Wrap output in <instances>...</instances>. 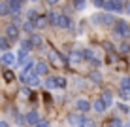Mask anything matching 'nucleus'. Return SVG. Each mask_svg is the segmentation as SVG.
<instances>
[{"instance_id": "obj_15", "label": "nucleus", "mask_w": 130, "mask_h": 127, "mask_svg": "<svg viewBox=\"0 0 130 127\" xmlns=\"http://www.w3.org/2000/svg\"><path fill=\"white\" fill-rule=\"evenodd\" d=\"M26 121H28V125H36L40 121V118H38V112L32 110V112H28L26 114Z\"/></svg>"}, {"instance_id": "obj_35", "label": "nucleus", "mask_w": 130, "mask_h": 127, "mask_svg": "<svg viewBox=\"0 0 130 127\" xmlns=\"http://www.w3.org/2000/svg\"><path fill=\"white\" fill-rule=\"evenodd\" d=\"M102 46H104V49H106L107 53H111V51H113V46H111L109 42H104V44H102Z\"/></svg>"}, {"instance_id": "obj_16", "label": "nucleus", "mask_w": 130, "mask_h": 127, "mask_svg": "<svg viewBox=\"0 0 130 127\" xmlns=\"http://www.w3.org/2000/svg\"><path fill=\"white\" fill-rule=\"evenodd\" d=\"M59 27H62V29H70L72 27V19L68 15H64V13H60V21H59Z\"/></svg>"}, {"instance_id": "obj_45", "label": "nucleus", "mask_w": 130, "mask_h": 127, "mask_svg": "<svg viewBox=\"0 0 130 127\" xmlns=\"http://www.w3.org/2000/svg\"><path fill=\"white\" fill-rule=\"evenodd\" d=\"M79 127H87V125H81V123H79Z\"/></svg>"}, {"instance_id": "obj_23", "label": "nucleus", "mask_w": 130, "mask_h": 127, "mask_svg": "<svg viewBox=\"0 0 130 127\" xmlns=\"http://www.w3.org/2000/svg\"><path fill=\"white\" fill-rule=\"evenodd\" d=\"M121 99L123 101H130V87H121Z\"/></svg>"}, {"instance_id": "obj_7", "label": "nucleus", "mask_w": 130, "mask_h": 127, "mask_svg": "<svg viewBox=\"0 0 130 127\" xmlns=\"http://www.w3.org/2000/svg\"><path fill=\"white\" fill-rule=\"evenodd\" d=\"M68 123H70V125H79V123H83V116H81V114H75V112H70V114H68Z\"/></svg>"}, {"instance_id": "obj_42", "label": "nucleus", "mask_w": 130, "mask_h": 127, "mask_svg": "<svg viewBox=\"0 0 130 127\" xmlns=\"http://www.w3.org/2000/svg\"><path fill=\"white\" fill-rule=\"evenodd\" d=\"M45 2H47V4H51V6H55V4L59 2V0H45Z\"/></svg>"}, {"instance_id": "obj_8", "label": "nucleus", "mask_w": 130, "mask_h": 127, "mask_svg": "<svg viewBox=\"0 0 130 127\" xmlns=\"http://www.w3.org/2000/svg\"><path fill=\"white\" fill-rule=\"evenodd\" d=\"M34 70H36V74H40V76H45L49 68H47V65H45L43 61H38V63L34 65Z\"/></svg>"}, {"instance_id": "obj_44", "label": "nucleus", "mask_w": 130, "mask_h": 127, "mask_svg": "<svg viewBox=\"0 0 130 127\" xmlns=\"http://www.w3.org/2000/svg\"><path fill=\"white\" fill-rule=\"evenodd\" d=\"M19 2H21V4H25V2H26V0H19Z\"/></svg>"}, {"instance_id": "obj_43", "label": "nucleus", "mask_w": 130, "mask_h": 127, "mask_svg": "<svg viewBox=\"0 0 130 127\" xmlns=\"http://www.w3.org/2000/svg\"><path fill=\"white\" fill-rule=\"evenodd\" d=\"M126 11H128V13H130V2H128V4H126Z\"/></svg>"}, {"instance_id": "obj_12", "label": "nucleus", "mask_w": 130, "mask_h": 127, "mask_svg": "<svg viewBox=\"0 0 130 127\" xmlns=\"http://www.w3.org/2000/svg\"><path fill=\"white\" fill-rule=\"evenodd\" d=\"M98 21H100V23H104V25H115V19H113V15H111V13L98 15Z\"/></svg>"}, {"instance_id": "obj_37", "label": "nucleus", "mask_w": 130, "mask_h": 127, "mask_svg": "<svg viewBox=\"0 0 130 127\" xmlns=\"http://www.w3.org/2000/svg\"><path fill=\"white\" fill-rule=\"evenodd\" d=\"M75 10H85V0H79V2H75Z\"/></svg>"}, {"instance_id": "obj_13", "label": "nucleus", "mask_w": 130, "mask_h": 127, "mask_svg": "<svg viewBox=\"0 0 130 127\" xmlns=\"http://www.w3.org/2000/svg\"><path fill=\"white\" fill-rule=\"evenodd\" d=\"M6 2H8V0H6ZM8 6H10V13H19L21 11V2H19V0H10Z\"/></svg>"}, {"instance_id": "obj_29", "label": "nucleus", "mask_w": 130, "mask_h": 127, "mask_svg": "<svg viewBox=\"0 0 130 127\" xmlns=\"http://www.w3.org/2000/svg\"><path fill=\"white\" fill-rule=\"evenodd\" d=\"M6 13H10V6L8 2H0V15H6Z\"/></svg>"}, {"instance_id": "obj_38", "label": "nucleus", "mask_w": 130, "mask_h": 127, "mask_svg": "<svg viewBox=\"0 0 130 127\" xmlns=\"http://www.w3.org/2000/svg\"><path fill=\"white\" fill-rule=\"evenodd\" d=\"M92 4L96 8H102V6H106V0H92Z\"/></svg>"}, {"instance_id": "obj_20", "label": "nucleus", "mask_w": 130, "mask_h": 127, "mask_svg": "<svg viewBox=\"0 0 130 127\" xmlns=\"http://www.w3.org/2000/svg\"><path fill=\"white\" fill-rule=\"evenodd\" d=\"M107 127H123V121L119 118H109L107 120Z\"/></svg>"}, {"instance_id": "obj_5", "label": "nucleus", "mask_w": 130, "mask_h": 127, "mask_svg": "<svg viewBox=\"0 0 130 127\" xmlns=\"http://www.w3.org/2000/svg\"><path fill=\"white\" fill-rule=\"evenodd\" d=\"M6 32H8V36H10V40H17V38H19V29H17L15 23L8 25L6 27Z\"/></svg>"}, {"instance_id": "obj_4", "label": "nucleus", "mask_w": 130, "mask_h": 127, "mask_svg": "<svg viewBox=\"0 0 130 127\" xmlns=\"http://www.w3.org/2000/svg\"><path fill=\"white\" fill-rule=\"evenodd\" d=\"M83 61V51H77V49H74V51H70L68 55V63L70 65H77V63Z\"/></svg>"}, {"instance_id": "obj_33", "label": "nucleus", "mask_w": 130, "mask_h": 127, "mask_svg": "<svg viewBox=\"0 0 130 127\" xmlns=\"http://www.w3.org/2000/svg\"><path fill=\"white\" fill-rule=\"evenodd\" d=\"M17 123H19L21 127H23V125H28V121H26V116H17Z\"/></svg>"}, {"instance_id": "obj_31", "label": "nucleus", "mask_w": 130, "mask_h": 127, "mask_svg": "<svg viewBox=\"0 0 130 127\" xmlns=\"http://www.w3.org/2000/svg\"><path fill=\"white\" fill-rule=\"evenodd\" d=\"M13 78H15V76H13L11 70H4V80H6V82H11Z\"/></svg>"}, {"instance_id": "obj_11", "label": "nucleus", "mask_w": 130, "mask_h": 127, "mask_svg": "<svg viewBox=\"0 0 130 127\" xmlns=\"http://www.w3.org/2000/svg\"><path fill=\"white\" fill-rule=\"evenodd\" d=\"M47 19H49V25H59V21H60V13H57V11H47Z\"/></svg>"}, {"instance_id": "obj_40", "label": "nucleus", "mask_w": 130, "mask_h": 127, "mask_svg": "<svg viewBox=\"0 0 130 127\" xmlns=\"http://www.w3.org/2000/svg\"><path fill=\"white\" fill-rule=\"evenodd\" d=\"M21 93L25 95V97H30V89L28 87H25V89H21Z\"/></svg>"}, {"instance_id": "obj_49", "label": "nucleus", "mask_w": 130, "mask_h": 127, "mask_svg": "<svg viewBox=\"0 0 130 127\" xmlns=\"http://www.w3.org/2000/svg\"><path fill=\"white\" fill-rule=\"evenodd\" d=\"M8 2H10V0H8Z\"/></svg>"}, {"instance_id": "obj_1", "label": "nucleus", "mask_w": 130, "mask_h": 127, "mask_svg": "<svg viewBox=\"0 0 130 127\" xmlns=\"http://www.w3.org/2000/svg\"><path fill=\"white\" fill-rule=\"evenodd\" d=\"M113 32H115V36H119V38H130V25L126 21L119 19V21H115V25H113Z\"/></svg>"}, {"instance_id": "obj_26", "label": "nucleus", "mask_w": 130, "mask_h": 127, "mask_svg": "<svg viewBox=\"0 0 130 127\" xmlns=\"http://www.w3.org/2000/svg\"><path fill=\"white\" fill-rule=\"evenodd\" d=\"M83 59L91 63L92 59H94V53H92V49H83Z\"/></svg>"}, {"instance_id": "obj_17", "label": "nucleus", "mask_w": 130, "mask_h": 127, "mask_svg": "<svg viewBox=\"0 0 130 127\" xmlns=\"http://www.w3.org/2000/svg\"><path fill=\"white\" fill-rule=\"evenodd\" d=\"M30 42H32V46H34V48H40V46L43 44V38H42V36H40L38 32H32V36H30Z\"/></svg>"}, {"instance_id": "obj_36", "label": "nucleus", "mask_w": 130, "mask_h": 127, "mask_svg": "<svg viewBox=\"0 0 130 127\" xmlns=\"http://www.w3.org/2000/svg\"><path fill=\"white\" fill-rule=\"evenodd\" d=\"M36 127H49V121L47 120H40L38 123H36Z\"/></svg>"}, {"instance_id": "obj_27", "label": "nucleus", "mask_w": 130, "mask_h": 127, "mask_svg": "<svg viewBox=\"0 0 130 127\" xmlns=\"http://www.w3.org/2000/svg\"><path fill=\"white\" fill-rule=\"evenodd\" d=\"M32 48H34V46H32V42H30V40H23V42H21V49H23V51H30Z\"/></svg>"}, {"instance_id": "obj_34", "label": "nucleus", "mask_w": 130, "mask_h": 127, "mask_svg": "<svg viewBox=\"0 0 130 127\" xmlns=\"http://www.w3.org/2000/svg\"><path fill=\"white\" fill-rule=\"evenodd\" d=\"M121 87H130V76H126V78L121 80Z\"/></svg>"}, {"instance_id": "obj_28", "label": "nucleus", "mask_w": 130, "mask_h": 127, "mask_svg": "<svg viewBox=\"0 0 130 127\" xmlns=\"http://www.w3.org/2000/svg\"><path fill=\"white\" fill-rule=\"evenodd\" d=\"M45 85H47V89H55V87H57V76H53V78H47Z\"/></svg>"}, {"instance_id": "obj_41", "label": "nucleus", "mask_w": 130, "mask_h": 127, "mask_svg": "<svg viewBox=\"0 0 130 127\" xmlns=\"http://www.w3.org/2000/svg\"><path fill=\"white\" fill-rule=\"evenodd\" d=\"M0 127H10V123H8V121H4V120H2V121H0Z\"/></svg>"}, {"instance_id": "obj_19", "label": "nucleus", "mask_w": 130, "mask_h": 127, "mask_svg": "<svg viewBox=\"0 0 130 127\" xmlns=\"http://www.w3.org/2000/svg\"><path fill=\"white\" fill-rule=\"evenodd\" d=\"M34 27H36L34 21L28 19V21H25V23H23V30H25V32H30V34H32V32H34Z\"/></svg>"}, {"instance_id": "obj_6", "label": "nucleus", "mask_w": 130, "mask_h": 127, "mask_svg": "<svg viewBox=\"0 0 130 127\" xmlns=\"http://www.w3.org/2000/svg\"><path fill=\"white\" fill-rule=\"evenodd\" d=\"M106 108H107V104L104 102V99H96L94 101V104H92V110L94 112H98V114H102V112H106Z\"/></svg>"}, {"instance_id": "obj_14", "label": "nucleus", "mask_w": 130, "mask_h": 127, "mask_svg": "<svg viewBox=\"0 0 130 127\" xmlns=\"http://www.w3.org/2000/svg\"><path fill=\"white\" fill-rule=\"evenodd\" d=\"M34 25L38 27V29H43V27H47V25H49V19H47V15H45V17L38 15V17L34 19Z\"/></svg>"}, {"instance_id": "obj_25", "label": "nucleus", "mask_w": 130, "mask_h": 127, "mask_svg": "<svg viewBox=\"0 0 130 127\" xmlns=\"http://www.w3.org/2000/svg\"><path fill=\"white\" fill-rule=\"evenodd\" d=\"M8 48H10V40H8L6 36H0V49L8 51Z\"/></svg>"}, {"instance_id": "obj_24", "label": "nucleus", "mask_w": 130, "mask_h": 127, "mask_svg": "<svg viewBox=\"0 0 130 127\" xmlns=\"http://www.w3.org/2000/svg\"><path fill=\"white\" fill-rule=\"evenodd\" d=\"M102 99H104V102L107 106H111V102H113V97H111V91H104L102 93Z\"/></svg>"}, {"instance_id": "obj_18", "label": "nucleus", "mask_w": 130, "mask_h": 127, "mask_svg": "<svg viewBox=\"0 0 130 127\" xmlns=\"http://www.w3.org/2000/svg\"><path fill=\"white\" fill-rule=\"evenodd\" d=\"M38 76L40 74H36V72H34V74H30L28 80H26V84H28L30 87H38V85H40V78H38Z\"/></svg>"}, {"instance_id": "obj_32", "label": "nucleus", "mask_w": 130, "mask_h": 127, "mask_svg": "<svg viewBox=\"0 0 130 127\" xmlns=\"http://www.w3.org/2000/svg\"><path fill=\"white\" fill-rule=\"evenodd\" d=\"M26 17H28L30 21H34L36 17H38V11H36V10H28V11H26Z\"/></svg>"}, {"instance_id": "obj_2", "label": "nucleus", "mask_w": 130, "mask_h": 127, "mask_svg": "<svg viewBox=\"0 0 130 127\" xmlns=\"http://www.w3.org/2000/svg\"><path fill=\"white\" fill-rule=\"evenodd\" d=\"M47 57H49V61H51V63H53V65H55V66H64V65H66V59L62 57L60 53L57 51V49H51Z\"/></svg>"}, {"instance_id": "obj_10", "label": "nucleus", "mask_w": 130, "mask_h": 127, "mask_svg": "<svg viewBox=\"0 0 130 127\" xmlns=\"http://www.w3.org/2000/svg\"><path fill=\"white\" fill-rule=\"evenodd\" d=\"M75 106H77V108H79V112H83V114L91 110V102H89V101H85V99H79V101L75 102Z\"/></svg>"}, {"instance_id": "obj_22", "label": "nucleus", "mask_w": 130, "mask_h": 127, "mask_svg": "<svg viewBox=\"0 0 130 127\" xmlns=\"http://www.w3.org/2000/svg\"><path fill=\"white\" fill-rule=\"evenodd\" d=\"M119 53H121V55H126V53H130V44H128V42H123V44L119 46Z\"/></svg>"}, {"instance_id": "obj_39", "label": "nucleus", "mask_w": 130, "mask_h": 127, "mask_svg": "<svg viewBox=\"0 0 130 127\" xmlns=\"http://www.w3.org/2000/svg\"><path fill=\"white\" fill-rule=\"evenodd\" d=\"M91 65H92V66H100V65H102V61H100L98 57H94V59L91 61Z\"/></svg>"}, {"instance_id": "obj_48", "label": "nucleus", "mask_w": 130, "mask_h": 127, "mask_svg": "<svg viewBox=\"0 0 130 127\" xmlns=\"http://www.w3.org/2000/svg\"><path fill=\"white\" fill-rule=\"evenodd\" d=\"M32 2H36V0H32Z\"/></svg>"}, {"instance_id": "obj_9", "label": "nucleus", "mask_w": 130, "mask_h": 127, "mask_svg": "<svg viewBox=\"0 0 130 127\" xmlns=\"http://www.w3.org/2000/svg\"><path fill=\"white\" fill-rule=\"evenodd\" d=\"M0 63H4V65H13V63H15V55H13L11 51H6L0 57Z\"/></svg>"}, {"instance_id": "obj_3", "label": "nucleus", "mask_w": 130, "mask_h": 127, "mask_svg": "<svg viewBox=\"0 0 130 127\" xmlns=\"http://www.w3.org/2000/svg\"><path fill=\"white\" fill-rule=\"evenodd\" d=\"M104 8L109 11H123L126 6H124V0H107Z\"/></svg>"}, {"instance_id": "obj_47", "label": "nucleus", "mask_w": 130, "mask_h": 127, "mask_svg": "<svg viewBox=\"0 0 130 127\" xmlns=\"http://www.w3.org/2000/svg\"><path fill=\"white\" fill-rule=\"evenodd\" d=\"M74 2H79V0H74Z\"/></svg>"}, {"instance_id": "obj_30", "label": "nucleus", "mask_w": 130, "mask_h": 127, "mask_svg": "<svg viewBox=\"0 0 130 127\" xmlns=\"http://www.w3.org/2000/svg\"><path fill=\"white\" fill-rule=\"evenodd\" d=\"M57 87H59V89H64L66 87V80L62 78V76H57Z\"/></svg>"}, {"instance_id": "obj_46", "label": "nucleus", "mask_w": 130, "mask_h": 127, "mask_svg": "<svg viewBox=\"0 0 130 127\" xmlns=\"http://www.w3.org/2000/svg\"><path fill=\"white\" fill-rule=\"evenodd\" d=\"M124 127H130V123H126V125H124Z\"/></svg>"}, {"instance_id": "obj_21", "label": "nucleus", "mask_w": 130, "mask_h": 127, "mask_svg": "<svg viewBox=\"0 0 130 127\" xmlns=\"http://www.w3.org/2000/svg\"><path fill=\"white\" fill-rule=\"evenodd\" d=\"M89 78L94 82V84H100V82H102V74H100V72H96V70H92L91 74H89Z\"/></svg>"}]
</instances>
